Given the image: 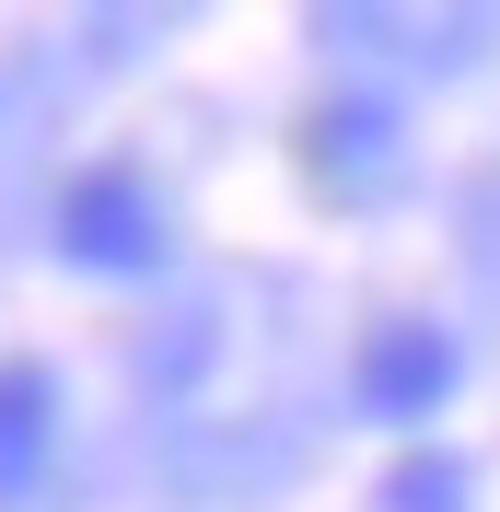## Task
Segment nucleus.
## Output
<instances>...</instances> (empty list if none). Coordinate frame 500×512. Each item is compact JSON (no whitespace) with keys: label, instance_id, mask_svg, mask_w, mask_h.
I'll use <instances>...</instances> for the list:
<instances>
[{"label":"nucleus","instance_id":"obj_3","mask_svg":"<svg viewBox=\"0 0 500 512\" xmlns=\"http://www.w3.org/2000/svg\"><path fill=\"white\" fill-rule=\"evenodd\" d=\"M454 373H466V350L442 338L431 315H384L373 338H361V361H349V396H361V419H431L442 396H454Z\"/></svg>","mask_w":500,"mask_h":512},{"label":"nucleus","instance_id":"obj_1","mask_svg":"<svg viewBox=\"0 0 500 512\" xmlns=\"http://www.w3.org/2000/svg\"><path fill=\"white\" fill-rule=\"evenodd\" d=\"M303 175L314 198H338V210H373V198L407 187V117L384 94H338L303 117Z\"/></svg>","mask_w":500,"mask_h":512},{"label":"nucleus","instance_id":"obj_6","mask_svg":"<svg viewBox=\"0 0 500 512\" xmlns=\"http://www.w3.org/2000/svg\"><path fill=\"white\" fill-rule=\"evenodd\" d=\"M477 478H466V454H407L396 478H384V512H466Z\"/></svg>","mask_w":500,"mask_h":512},{"label":"nucleus","instance_id":"obj_5","mask_svg":"<svg viewBox=\"0 0 500 512\" xmlns=\"http://www.w3.org/2000/svg\"><path fill=\"white\" fill-rule=\"evenodd\" d=\"M47 443H59V384L35 361H0V501H35Z\"/></svg>","mask_w":500,"mask_h":512},{"label":"nucleus","instance_id":"obj_2","mask_svg":"<svg viewBox=\"0 0 500 512\" xmlns=\"http://www.w3.org/2000/svg\"><path fill=\"white\" fill-rule=\"evenodd\" d=\"M163 198L140 187V175H82V187L59 198V256L70 268H94V280H140V268H163Z\"/></svg>","mask_w":500,"mask_h":512},{"label":"nucleus","instance_id":"obj_4","mask_svg":"<svg viewBox=\"0 0 500 512\" xmlns=\"http://www.w3.org/2000/svg\"><path fill=\"white\" fill-rule=\"evenodd\" d=\"M314 35L326 47H384L407 70H466V59H489L500 12H314Z\"/></svg>","mask_w":500,"mask_h":512}]
</instances>
